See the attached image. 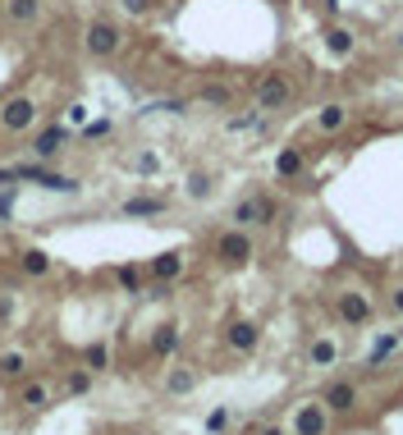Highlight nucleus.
Wrapping results in <instances>:
<instances>
[{"label":"nucleus","mask_w":403,"mask_h":435,"mask_svg":"<svg viewBox=\"0 0 403 435\" xmlns=\"http://www.w3.org/2000/svg\"><path fill=\"white\" fill-rule=\"evenodd\" d=\"M307 362H312V367H335L339 362V344L335 339H316V344L307 348Z\"/></svg>","instance_id":"9b49d317"},{"label":"nucleus","mask_w":403,"mask_h":435,"mask_svg":"<svg viewBox=\"0 0 403 435\" xmlns=\"http://www.w3.org/2000/svg\"><path fill=\"white\" fill-rule=\"evenodd\" d=\"M271 216H275V207L266 202V197H248V202H239V207H234V225H239V229L271 225Z\"/></svg>","instance_id":"423d86ee"},{"label":"nucleus","mask_w":403,"mask_h":435,"mask_svg":"<svg viewBox=\"0 0 403 435\" xmlns=\"http://www.w3.org/2000/svg\"><path fill=\"white\" fill-rule=\"evenodd\" d=\"M165 385H170V394H188L193 390V371H170V381Z\"/></svg>","instance_id":"412c9836"},{"label":"nucleus","mask_w":403,"mask_h":435,"mask_svg":"<svg viewBox=\"0 0 403 435\" xmlns=\"http://www.w3.org/2000/svg\"><path fill=\"white\" fill-rule=\"evenodd\" d=\"M175 344H179V330H175V326H161V330H156V339H152V348L161 353V358H165Z\"/></svg>","instance_id":"a211bd4d"},{"label":"nucleus","mask_w":403,"mask_h":435,"mask_svg":"<svg viewBox=\"0 0 403 435\" xmlns=\"http://www.w3.org/2000/svg\"><path fill=\"white\" fill-rule=\"evenodd\" d=\"M23 371V353H5L0 358V376H19Z\"/></svg>","instance_id":"b1692460"},{"label":"nucleus","mask_w":403,"mask_h":435,"mask_svg":"<svg viewBox=\"0 0 403 435\" xmlns=\"http://www.w3.org/2000/svg\"><path fill=\"white\" fill-rule=\"evenodd\" d=\"M390 307H394V312L403 316V289H394V294H390Z\"/></svg>","instance_id":"2f4dec72"},{"label":"nucleus","mask_w":403,"mask_h":435,"mask_svg":"<svg viewBox=\"0 0 403 435\" xmlns=\"http://www.w3.org/2000/svg\"><path fill=\"white\" fill-rule=\"evenodd\" d=\"M394 335H399V344H403V321H399V330H394Z\"/></svg>","instance_id":"72a5a7b5"},{"label":"nucleus","mask_w":403,"mask_h":435,"mask_svg":"<svg viewBox=\"0 0 403 435\" xmlns=\"http://www.w3.org/2000/svg\"><path fill=\"white\" fill-rule=\"evenodd\" d=\"M69 390H74V394L88 390V371H74V376H69Z\"/></svg>","instance_id":"bb28decb"},{"label":"nucleus","mask_w":403,"mask_h":435,"mask_svg":"<svg viewBox=\"0 0 403 435\" xmlns=\"http://www.w3.org/2000/svg\"><path fill=\"white\" fill-rule=\"evenodd\" d=\"M321 5H330V10H335V5H339V0H321Z\"/></svg>","instance_id":"f704fd0d"},{"label":"nucleus","mask_w":403,"mask_h":435,"mask_svg":"<svg viewBox=\"0 0 403 435\" xmlns=\"http://www.w3.org/2000/svg\"><path fill=\"white\" fill-rule=\"evenodd\" d=\"M284 101H289V83H284L280 74H266L262 83H257V106L262 110H280Z\"/></svg>","instance_id":"0eeeda50"},{"label":"nucleus","mask_w":403,"mask_h":435,"mask_svg":"<svg viewBox=\"0 0 403 435\" xmlns=\"http://www.w3.org/2000/svg\"><path fill=\"white\" fill-rule=\"evenodd\" d=\"M225 339H229V348H239V353H252V348H257V339H262V330L252 326V321H234Z\"/></svg>","instance_id":"9d476101"},{"label":"nucleus","mask_w":403,"mask_h":435,"mask_svg":"<svg viewBox=\"0 0 403 435\" xmlns=\"http://www.w3.org/2000/svg\"><path fill=\"white\" fill-rule=\"evenodd\" d=\"M124 10H129V14H147V10H152V0H124Z\"/></svg>","instance_id":"cd10ccee"},{"label":"nucleus","mask_w":403,"mask_h":435,"mask_svg":"<svg viewBox=\"0 0 403 435\" xmlns=\"http://www.w3.org/2000/svg\"><path fill=\"white\" fill-rule=\"evenodd\" d=\"M124 211H129V216H161L165 202H161V197H133V202H129Z\"/></svg>","instance_id":"2eb2a0df"},{"label":"nucleus","mask_w":403,"mask_h":435,"mask_svg":"<svg viewBox=\"0 0 403 435\" xmlns=\"http://www.w3.org/2000/svg\"><path fill=\"white\" fill-rule=\"evenodd\" d=\"M106 133H110V124H106V120H97V124H88V138H106Z\"/></svg>","instance_id":"7c9ffc66"},{"label":"nucleus","mask_w":403,"mask_h":435,"mask_svg":"<svg viewBox=\"0 0 403 435\" xmlns=\"http://www.w3.org/2000/svg\"><path fill=\"white\" fill-rule=\"evenodd\" d=\"M344 120H349V115H344V106H326V110H321V120H316V124H321V129H326V133H335V129H339V124H344Z\"/></svg>","instance_id":"6ab92c4d"},{"label":"nucleus","mask_w":403,"mask_h":435,"mask_svg":"<svg viewBox=\"0 0 403 435\" xmlns=\"http://www.w3.org/2000/svg\"><path fill=\"white\" fill-rule=\"evenodd\" d=\"M65 142H69V129H65V124H51V129H42V133L33 138V152L42 156V161H51V156L60 152Z\"/></svg>","instance_id":"1a4fd4ad"},{"label":"nucleus","mask_w":403,"mask_h":435,"mask_svg":"<svg viewBox=\"0 0 403 435\" xmlns=\"http://www.w3.org/2000/svg\"><path fill=\"white\" fill-rule=\"evenodd\" d=\"M120 284H124V289H138V271H129V266H124V271H120Z\"/></svg>","instance_id":"c756f323"},{"label":"nucleus","mask_w":403,"mask_h":435,"mask_svg":"<svg viewBox=\"0 0 403 435\" xmlns=\"http://www.w3.org/2000/svg\"><path fill=\"white\" fill-rule=\"evenodd\" d=\"M262 435H284V431H280V426H266V431H262Z\"/></svg>","instance_id":"473e14b6"},{"label":"nucleus","mask_w":403,"mask_h":435,"mask_svg":"<svg viewBox=\"0 0 403 435\" xmlns=\"http://www.w3.org/2000/svg\"><path fill=\"white\" fill-rule=\"evenodd\" d=\"M330 408V413H353L358 408V385H349V381H335L326 390V399H321Z\"/></svg>","instance_id":"6e6552de"},{"label":"nucleus","mask_w":403,"mask_h":435,"mask_svg":"<svg viewBox=\"0 0 403 435\" xmlns=\"http://www.w3.org/2000/svg\"><path fill=\"white\" fill-rule=\"evenodd\" d=\"M225 422H229V413H225V408H216V413L207 417V426H211V431H225Z\"/></svg>","instance_id":"a878e982"},{"label":"nucleus","mask_w":403,"mask_h":435,"mask_svg":"<svg viewBox=\"0 0 403 435\" xmlns=\"http://www.w3.org/2000/svg\"><path fill=\"white\" fill-rule=\"evenodd\" d=\"M42 14V0H10V19L14 23H33Z\"/></svg>","instance_id":"4468645a"},{"label":"nucleus","mask_w":403,"mask_h":435,"mask_svg":"<svg viewBox=\"0 0 403 435\" xmlns=\"http://www.w3.org/2000/svg\"><path fill=\"white\" fill-rule=\"evenodd\" d=\"M216 252H220V261H229V266H243V261L252 257V239L243 234V229H229V234H220Z\"/></svg>","instance_id":"20e7f679"},{"label":"nucleus","mask_w":403,"mask_h":435,"mask_svg":"<svg viewBox=\"0 0 403 435\" xmlns=\"http://www.w3.org/2000/svg\"><path fill=\"white\" fill-rule=\"evenodd\" d=\"M110 362V353H106V344H92L88 348V371H101Z\"/></svg>","instance_id":"5701e85b"},{"label":"nucleus","mask_w":403,"mask_h":435,"mask_svg":"<svg viewBox=\"0 0 403 435\" xmlns=\"http://www.w3.org/2000/svg\"><path fill=\"white\" fill-rule=\"evenodd\" d=\"M275 170H280L284 179L303 170V156H298V147H284V152H280V161H275Z\"/></svg>","instance_id":"f3484780"},{"label":"nucleus","mask_w":403,"mask_h":435,"mask_svg":"<svg viewBox=\"0 0 403 435\" xmlns=\"http://www.w3.org/2000/svg\"><path fill=\"white\" fill-rule=\"evenodd\" d=\"M326 426H330L326 403H303L294 413V435H326Z\"/></svg>","instance_id":"f03ea898"},{"label":"nucleus","mask_w":403,"mask_h":435,"mask_svg":"<svg viewBox=\"0 0 403 435\" xmlns=\"http://www.w3.org/2000/svg\"><path fill=\"white\" fill-rule=\"evenodd\" d=\"M46 266H51V261H46L42 252H23V271H28V275H42Z\"/></svg>","instance_id":"4be33fe9"},{"label":"nucleus","mask_w":403,"mask_h":435,"mask_svg":"<svg viewBox=\"0 0 403 435\" xmlns=\"http://www.w3.org/2000/svg\"><path fill=\"white\" fill-rule=\"evenodd\" d=\"M33 120H37V106H33V97H10L5 106H0V124H5L10 133L33 129Z\"/></svg>","instance_id":"f257e3e1"},{"label":"nucleus","mask_w":403,"mask_h":435,"mask_svg":"<svg viewBox=\"0 0 403 435\" xmlns=\"http://www.w3.org/2000/svg\"><path fill=\"white\" fill-rule=\"evenodd\" d=\"M179 271H184V257H179V252H161V257L152 261V275H156V280H175Z\"/></svg>","instance_id":"f8f14e48"},{"label":"nucleus","mask_w":403,"mask_h":435,"mask_svg":"<svg viewBox=\"0 0 403 435\" xmlns=\"http://www.w3.org/2000/svg\"><path fill=\"white\" fill-rule=\"evenodd\" d=\"M88 51L92 55H115V51H120V28L106 23V19L88 23Z\"/></svg>","instance_id":"39448f33"},{"label":"nucleus","mask_w":403,"mask_h":435,"mask_svg":"<svg viewBox=\"0 0 403 435\" xmlns=\"http://www.w3.org/2000/svg\"><path fill=\"white\" fill-rule=\"evenodd\" d=\"M326 46H330L335 55H349V51H353V33H349V28H330V33H326Z\"/></svg>","instance_id":"dca6fc26"},{"label":"nucleus","mask_w":403,"mask_h":435,"mask_svg":"<svg viewBox=\"0 0 403 435\" xmlns=\"http://www.w3.org/2000/svg\"><path fill=\"white\" fill-rule=\"evenodd\" d=\"M207 101H216V106H225V101H229V92H225V87H207Z\"/></svg>","instance_id":"c85d7f7f"},{"label":"nucleus","mask_w":403,"mask_h":435,"mask_svg":"<svg viewBox=\"0 0 403 435\" xmlns=\"http://www.w3.org/2000/svg\"><path fill=\"white\" fill-rule=\"evenodd\" d=\"M23 403H33V408H37V403H46V390H42V385H28V394H23Z\"/></svg>","instance_id":"393cba45"},{"label":"nucleus","mask_w":403,"mask_h":435,"mask_svg":"<svg viewBox=\"0 0 403 435\" xmlns=\"http://www.w3.org/2000/svg\"><path fill=\"white\" fill-rule=\"evenodd\" d=\"M394 348H399V335L390 330V335H381L376 344H371V353H367V367H376V362H385V358L394 353Z\"/></svg>","instance_id":"ddd939ff"},{"label":"nucleus","mask_w":403,"mask_h":435,"mask_svg":"<svg viewBox=\"0 0 403 435\" xmlns=\"http://www.w3.org/2000/svg\"><path fill=\"white\" fill-rule=\"evenodd\" d=\"M335 312L344 326H367L371 321V298L367 294H339L335 298Z\"/></svg>","instance_id":"7ed1b4c3"},{"label":"nucleus","mask_w":403,"mask_h":435,"mask_svg":"<svg viewBox=\"0 0 403 435\" xmlns=\"http://www.w3.org/2000/svg\"><path fill=\"white\" fill-rule=\"evenodd\" d=\"M248 129H262V110H257V115H234V120H229V133H248Z\"/></svg>","instance_id":"aec40b11"}]
</instances>
